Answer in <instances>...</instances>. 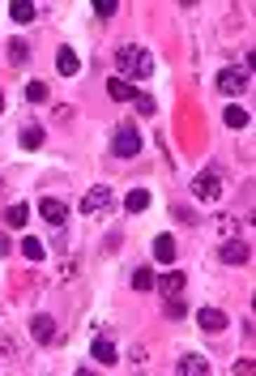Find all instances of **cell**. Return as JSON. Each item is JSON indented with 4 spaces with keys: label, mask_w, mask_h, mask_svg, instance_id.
I'll list each match as a JSON object with an SVG mask.
<instances>
[{
    "label": "cell",
    "mask_w": 256,
    "mask_h": 376,
    "mask_svg": "<svg viewBox=\"0 0 256 376\" xmlns=\"http://www.w3.org/2000/svg\"><path fill=\"white\" fill-rule=\"evenodd\" d=\"M116 69H120V77H137V82H145L149 73H154V56L145 47H137V43H124L120 51H116Z\"/></svg>",
    "instance_id": "6da1fadb"
},
{
    "label": "cell",
    "mask_w": 256,
    "mask_h": 376,
    "mask_svg": "<svg viewBox=\"0 0 256 376\" xmlns=\"http://www.w3.org/2000/svg\"><path fill=\"white\" fill-rule=\"evenodd\" d=\"M222 193H227V176H222L218 167H205V171L192 180V197H196V201H205V205L222 201Z\"/></svg>",
    "instance_id": "7a4b0ae2"
},
{
    "label": "cell",
    "mask_w": 256,
    "mask_h": 376,
    "mask_svg": "<svg viewBox=\"0 0 256 376\" xmlns=\"http://www.w3.org/2000/svg\"><path fill=\"white\" fill-rule=\"evenodd\" d=\"M141 145H145V137H141V129H137L133 120L116 124V133H112V154H116V158H137Z\"/></svg>",
    "instance_id": "3957f363"
},
{
    "label": "cell",
    "mask_w": 256,
    "mask_h": 376,
    "mask_svg": "<svg viewBox=\"0 0 256 376\" xmlns=\"http://www.w3.org/2000/svg\"><path fill=\"white\" fill-rule=\"evenodd\" d=\"M214 86H218L222 94H243V90L252 86V69H248V65H227V69H218Z\"/></svg>",
    "instance_id": "277c9868"
},
{
    "label": "cell",
    "mask_w": 256,
    "mask_h": 376,
    "mask_svg": "<svg viewBox=\"0 0 256 376\" xmlns=\"http://www.w3.org/2000/svg\"><path fill=\"white\" fill-rule=\"evenodd\" d=\"M248 257H252V248H248V240H222V248H218V261L222 265H248Z\"/></svg>",
    "instance_id": "5b68a950"
},
{
    "label": "cell",
    "mask_w": 256,
    "mask_h": 376,
    "mask_svg": "<svg viewBox=\"0 0 256 376\" xmlns=\"http://www.w3.org/2000/svg\"><path fill=\"white\" fill-rule=\"evenodd\" d=\"M39 214H43V223H51V227H65L69 223V205L56 201V197H43L39 201Z\"/></svg>",
    "instance_id": "8992f818"
},
{
    "label": "cell",
    "mask_w": 256,
    "mask_h": 376,
    "mask_svg": "<svg viewBox=\"0 0 256 376\" xmlns=\"http://www.w3.org/2000/svg\"><path fill=\"white\" fill-rule=\"evenodd\" d=\"M107 209H112V188H90L81 197V214H90V219L94 214H107Z\"/></svg>",
    "instance_id": "52a82bcc"
},
{
    "label": "cell",
    "mask_w": 256,
    "mask_h": 376,
    "mask_svg": "<svg viewBox=\"0 0 256 376\" xmlns=\"http://www.w3.org/2000/svg\"><path fill=\"white\" fill-rule=\"evenodd\" d=\"M196 325H201L205 334H222L231 320H227V312H222V308H201V312H196Z\"/></svg>",
    "instance_id": "ba28073f"
},
{
    "label": "cell",
    "mask_w": 256,
    "mask_h": 376,
    "mask_svg": "<svg viewBox=\"0 0 256 376\" xmlns=\"http://www.w3.org/2000/svg\"><path fill=\"white\" fill-rule=\"evenodd\" d=\"M30 334H34V342H43V346L56 342V320H51L47 312H34V316H30Z\"/></svg>",
    "instance_id": "9c48e42d"
},
{
    "label": "cell",
    "mask_w": 256,
    "mask_h": 376,
    "mask_svg": "<svg viewBox=\"0 0 256 376\" xmlns=\"http://www.w3.org/2000/svg\"><path fill=\"white\" fill-rule=\"evenodd\" d=\"M149 252H154V261H159V265H175V240L171 235H154V244H149Z\"/></svg>",
    "instance_id": "30bf717a"
},
{
    "label": "cell",
    "mask_w": 256,
    "mask_h": 376,
    "mask_svg": "<svg viewBox=\"0 0 256 376\" xmlns=\"http://www.w3.org/2000/svg\"><path fill=\"white\" fill-rule=\"evenodd\" d=\"M90 359H98L102 368H112L120 355H116V342L112 338H94V346H90Z\"/></svg>",
    "instance_id": "8fae6325"
},
{
    "label": "cell",
    "mask_w": 256,
    "mask_h": 376,
    "mask_svg": "<svg viewBox=\"0 0 256 376\" xmlns=\"http://www.w3.org/2000/svg\"><path fill=\"white\" fill-rule=\"evenodd\" d=\"M175 372H180V376H210V359H201V355H184V359L175 363Z\"/></svg>",
    "instance_id": "7c38bea8"
},
{
    "label": "cell",
    "mask_w": 256,
    "mask_h": 376,
    "mask_svg": "<svg viewBox=\"0 0 256 376\" xmlns=\"http://www.w3.org/2000/svg\"><path fill=\"white\" fill-rule=\"evenodd\" d=\"M184 283H188V278H184V270H167L163 278H154V287H159L163 295H180V291H184Z\"/></svg>",
    "instance_id": "4fadbf2b"
},
{
    "label": "cell",
    "mask_w": 256,
    "mask_h": 376,
    "mask_svg": "<svg viewBox=\"0 0 256 376\" xmlns=\"http://www.w3.org/2000/svg\"><path fill=\"white\" fill-rule=\"evenodd\" d=\"M107 94H112L116 103H133V98H137V86H133L128 77H112V82H107Z\"/></svg>",
    "instance_id": "5bb4252c"
},
{
    "label": "cell",
    "mask_w": 256,
    "mask_h": 376,
    "mask_svg": "<svg viewBox=\"0 0 256 376\" xmlns=\"http://www.w3.org/2000/svg\"><path fill=\"white\" fill-rule=\"evenodd\" d=\"M56 69H60L65 77L81 73V60H77V51H73V47H60V51H56Z\"/></svg>",
    "instance_id": "9a60e30c"
},
{
    "label": "cell",
    "mask_w": 256,
    "mask_h": 376,
    "mask_svg": "<svg viewBox=\"0 0 256 376\" xmlns=\"http://www.w3.org/2000/svg\"><path fill=\"white\" fill-rule=\"evenodd\" d=\"M9 18H13L18 26H26V22H34V18H39V9L30 5V0H13V5H9Z\"/></svg>",
    "instance_id": "2e32d148"
},
{
    "label": "cell",
    "mask_w": 256,
    "mask_h": 376,
    "mask_svg": "<svg viewBox=\"0 0 256 376\" xmlns=\"http://www.w3.org/2000/svg\"><path fill=\"white\" fill-rule=\"evenodd\" d=\"M43 137H47V133H43V124H30V129H22V133H18V145H22V150H39V145H43Z\"/></svg>",
    "instance_id": "e0dca14e"
},
{
    "label": "cell",
    "mask_w": 256,
    "mask_h": 376,
    "mask_svg": "<svg viewBox=\"0 0 256 376\" xmlns=\"http://www.w3.org/2000/svg\"><path fill=\"white\" fill-rule=\"evenodd\" d=\"M26 60H30V43H26V39H9V65L22 69Z\"/></svg>",
    "instance_id": "ac0fdd59"
},
{
    "label": "cell",
    "mask_w": 256,
    "mask_h": 376,
    "mask_svg": "<svg viewBox=\"0 0 256 376\" xmlns=\"http://www.w3.org/2000/svg\"><path fill=\"white\" fill-rule=\"evenodd\" d=\"M5 223H9V227H26V223H30V205H22V201L9 205V209H5Z\"/></svg>",
    "instance_id": "d6986e66"
},
{
    "label": "cell",
    "mask_w": 256,
    "mask_h": 376,
    "mask_svg": "<svg viewBox=\"0 0 256 376\" xmlns=\"http://www.w3.org/2000/svg\"><path fill=\"white\" fill-rule=\"evenodd\" d=\"M124 209H128V214H141V209H149V193H145V188H133V193L124 197Z\"/></svg>",
    "instance_id": "ffe728a7"
},
{
    "label": "cell",
    "mask_w": 256,
    "mask_h": 376,
    "mask_svg": "<svg viewBox=\"0 0 256 376\" xmlns=\"http://www.w3.org/2000/svg\"><path fill=\"white\" fill-rule=\"evenodd\" d=\"M133 103H137V112H141V116H159V103H154V94L137 90V98H133Z\"/></svg>",
    "instance_id": "44dd1931"
},
{
    "label": "cell",
    "mask_w": 256,
    "mask_h": 376,
    "mask_svg": "<svg viewBox=\"0 0 256 376\" xmlns=\"http://www.w3.org/2000/svg\"><path fill=\"white\" fill-rule=\"evenodd\" d=\"M22 252H26V261H43V252H47V248H43V240L26 235V240H22Z\"/></svg>",
    "instance_id": "7402d4cb"
},
{
    "label": "cell",
    "mask_w": 256,
    "mask_h": 376,
    "mask_svg": "<svg viewBox=\"0 0 256 376\" xmlns=\"http://www.w3.org/2000/svg\"><path fill=\"white\" fill-rule=\"evenodd\" d=\"M227 129H248V112H243V107H227Z\"/></svg>",
    "instance_id": "603a6c76"
},
{
    "label": "cell",
    "mask_w": 256,
    "mask_h": 376,
    "mask_svg": "<svg viewBox=\"0 0 256 376\" xmlns=\"http://www.w3.org/2000/svg\"><path fill=\"white\" fill-rule=\"evenodd\" d=\"M154 287V270H149V265H141V270L133 274V291H149Z\"/></svg>",
    "instance_id": "cb8c5ba5"
},
{
    "label": "cell",
    "mask_w": 256,
    "mask_h": 376,
    "mask_svg": "<svg viewBox=\"0 0 256 376\" xmlns=\"http://www.w3.org/2000/svg\"><path fill=\"white\" fill-rule=\"evenodd\" d=\"M26 103H47V82H39V77H34V82L26 86Z\"/></svg>",
    "instance_id": "d4e9b609"
},
{
    "label": "cell",
    "mask_w": 256,
    "mask_h": 376,
    "mask_svg": "<svg viewBox=\"0 0 256 376\" xmlns=\"http://www.w3.org/2000/svg\"><path fill=\"white\" fill-rule=\"evenodd\" d=\"M184 312H188V304H184L180 295H167V316H175V320H180Z\"/></svg>",
    "instance_id": "484cf974"
},
{
    "label": "cell",
    "mask_w": 256,
    "mask_h": 376,
    "mask_svg": "<svg viewBox=\"0 0 256 376\" xmlns=\"http://www.w3.org/2000/svg\"><path fill=\"white\" fill-rule=\"evenodd\" d=\"M116 9H120L116 0H94V13H98V18H116Z\"/></svg>",
    "instance_id": "4316f807"
},
{
    "label": "cell",
    "mask_w": 256,
    "mask_h": 376,
    "mask_svg": "<svg viewBox=\"0 0 256 376\" xmlns=\"http://www.w3.org/2000/svg\"><path fill=\"white\" fill-rule=\"evenodd\" d=\"M171 214H175V219H180V223H196V214H192V209H188V205H175V209H171Z\"/></svg>",
    "instance_id": "83f0119b"
},
{
    "label": "cell",
    "mask_w": 256,
    "mask_h": 376,
    "mask_svg": "<svg viewBox=\"0 0 256 376\" xmlns=\"http://www.w3.org/2000/svg\"><path fill=\"white\" fill-rule=\"evenodd\" d=\"M231 372H235V376H252V359H235Z\"/></svg>",
    "instance_id": "f1b7e54d"
},
{
    "label": "cell",
    "mask_w": 256,
    "mask_h": 376,
    "mask_svg": "<svg viewBox=\"0 0 256 376\" xmlns=\"http://www.w3.org/2000/svg\"><path fill=\"white\" fill-rule=\"evenodd\" d=\"M218 231H222V235L231 240V235H235V219H218Z\"/></svg>",
    "instance_id": "f546056e"
},
{
    "label": "cell",
    "mask_w": 256,
    "mask_h": 376,
    "mask_svg": "<svg viewBox=\"0 0 256 376\" xmlns=\"http://www.w3.org/2000/svg\"><path fill=\"white\" fill-rule=\"evenodd\" d=\"M0 257H9V235L0 231Z\"/></svg>",
    "instance_id": "4dcf8cb0"
},
{
    "label": "cell",
    "mask_w": 256,
    "mask_h": 376,
    "mask_svg": "<svg viewBox=\"0 0 256 376\" xmlns=\"http://www.w3.org/2000/svg\"><path fill=\"white\" fill-rule=\"evenodd\" d=\"M0 112H5V90H0Z\"/></svg>",
    "instance_id": "1f68e13d"
},
{
    "label": "cell",
    "mask_w": 256,
    "mask_h": 376,
    "mask_svg": "<svg viewBox=\"0 0 256 376\" xmlns=\"http://www.w3.org/2000/svg\"><path fill=\"white\" fill-rule=\"evenodd\" d=\"M0 193H5V184H0Z\"/></svg>",
    "instance_id": "d6a6232c"
}]
</instances>
